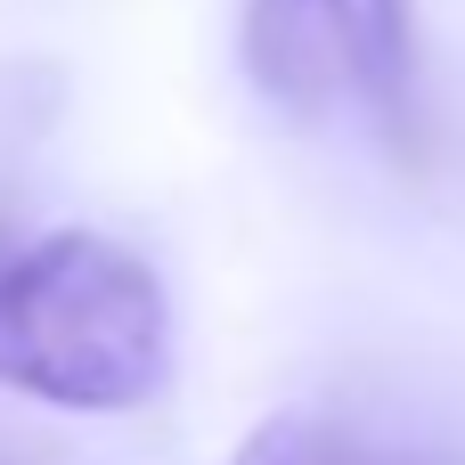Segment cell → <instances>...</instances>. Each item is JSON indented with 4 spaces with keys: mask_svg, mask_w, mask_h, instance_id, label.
<instances>
[{
    "mask_svg": "<svg viewBox=\"0 0 465 465\" xmlns=\"http://www.w3.org/2000/svg\"><path fill=\"white\" fill-rule=\"evenodd\" d=\"M163 286L131 245L57 229L0 262V392L114 417L163 384Z\"/></svg>",
    "mask_w": 465,
    "mask_h": 465,
    "instance_id": "obj_1",
    "label": "cell"
},
{
    "mask_svg": "<svg viewBox=\"0 0 465 465\" xmlns=\"http://www.w3.org/2000/svg\"><path fill=\"white\" fill-rule=\"evenodd\" d=\"M245 74L286 114L360 106L384 131L417 98V8L409 0H245Z\"/></svg>",
    "mask_w": 465,
    "mask_h": 465,
    "instance_id": "obj_2",
    "label": "cell"
},
{
    "mask_svg": "<svg viewBox=\"0 0 465 465\" xmlns=\"http://www.w3.org/2000/svg\"><path fill=\"white\" fill-rule=\"evenodd\" d=\"M229 465H401V458H384L376 441H360V433H343V425H327V417L286 409V417H262V425L237 441Z\"/></svg>",
    "mask_w": 465,
    "mask_h": 465,
    "instance_id": "obj_3",
    "label": "cell"
}]
</instances>
